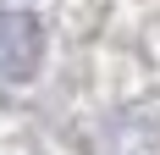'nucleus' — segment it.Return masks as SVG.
Listing matches in <instances>:
<instances>
[{"mask_svg":"<svg viewBox=\"0 0 160 155\" xmlns=\"http://www.w3.org/2000/svg\"><path fill=\"white\" fill-rule=\"evenodd\" d=\"M39 67V22L22 11H0V83H22Z\"/></svg>","mask_w":160,"mask_h":155,"instance_id":"nucleus-1","label":"nucleus"}]
</instances>
